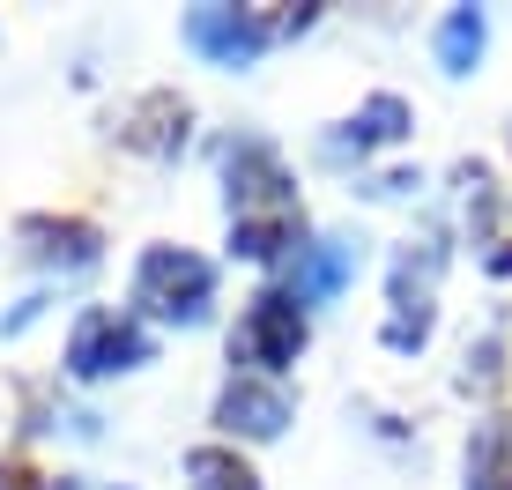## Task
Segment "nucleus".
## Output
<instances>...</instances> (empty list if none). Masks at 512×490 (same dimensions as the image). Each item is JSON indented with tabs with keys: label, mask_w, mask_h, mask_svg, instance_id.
<instances>
[{
	"label": "nucleus",
	"mask_w": 512,
	"mask_h": 490,
	"mask_svg": "<svg viewBox=\"0 0 512 490\" xmlns=\"http://www.w3.org/2000/svg\"><path fill=\"white\" fill-rule=\"evenodd\" d=\"M208 290H216V268H208L201 253H179V245L141 253L134 305H149L156 320H201V312H208Z\"/></svg>",
	"instance_id": "obj_1"
},
{
	"label": "nucleus",
	"mask_w": 512,
	"mask_h": 490,
	"mask_svg": "<svg viewBox=\"0 0 512 490\" xmlns=\"http://www.w3.org/2000/svg\"><path fill=\"white\" fill-rule=\"evenodd\" d=\"M290 23H305V8H297V15H253V8H193V15H186V45H193V52H208L216 67H245L260 45L275 38V30H290Z\"/></svg>",
	"instance_id": "obj_2"
},
{
	"label": "nucleus",
	"mask_w": 512,
	"mask_h": 490,
	"mask_svg": "<svg viewBox=\"0 0 512 490\" xmlns=\"http://www.w3.org/2000/svg\"><path fill=\"white\" fill-rule=\"evenodd\" d=\"M231 349H238L245 364H260V372L297 364V349H305V312H297V297H290V290L253 297V305H245V320H238V335H231Z\"/></svg>",
	"instance_id": "obj_3"
},
{
	"label": "nucleus",
	"mask_w": 512,
	"mask_h": 490,
	"mask_svg": "<svg viewBox=\"0 0 512 490\" xmlns=\"http://www.w3.org/2000/svg\"><path fill=\"white\" fill-rule=\"evenodd\" d=\"M149 357V335H141L134 320H119V312H82L75 320V342H67V372L75 379H104V372H127V364Z\"/></svg>",
	"instance_id": "obj_4"
},
{
	"label": "nucleus",
	"mask_w": 512,
	"mask_h": 490,
	"mask_svg": "<svg viewBox=\"0 0 512 490\" xmlns=\"http://www.w3.org/2000/svg\"><path fill=\"white\" fill-rule=\"evenodd\" d=\"M231 208H238V223L245 216H297V194L268 142H231Z\"/></svg>",
	"instance_id": "obj_5"
},
{
	"label": "nucleus",
	"mask_w": 512,
	"mask_h": 490,
	"mask_svg": "<svg viewBox=\"0 0 512 490\" xmlns=\"http://www.w3.org/2000/svg\"><path fill=\"white\" fill-rule=\"evenodd\" d=\"M357 275V245L349 238H320V245H297V268H290V297L297 305H327L334 290Z\"/></svg>",
	"instance_id": "obj_6"
},
{
	"label": "nucleus",
	"mask_w": 512,
	"mask_h": 490,
	"mask_svg": "<svg viewBox=\"0 0 512 490\" xmlns=\"http://www.w3.org/2000/svg\"><path fill=\"white\" fill-rule=\"evenodd\" d=\"M223 431H245V439H275L282 424H290V401L282 387H260V379H238L231 394H223Z\"/></svg>",
	"instance_id": "obj_7"
},
{
	"label": "nucleus",
	"mask_w": 512,
	"mask_h": 490,
	"mask_svg": "<svg viewBox=\"0 0 512 490\" xmlns=\"http://www.w3.org/2000/svg\"><path fill=\"white\" fill-rule=\"evenodd\" d=\"M119 134H127L134 149H156V156H164V149H179V134H186V97H171V90L141 97L134 112H127V127H119Z\"/></svg>",
	"instance_id": "obj_8"
},
{
	"label": "nucleus",
	"mask_w": 512,
	"mask_h": 490,
	"mask_svg": "<svg viewBox=\"0 0 512 490\" xmlns=\"http://www.w3.org/2000/svg\"><path fill=\"white\" fill-rule=\"evenodd\" d=\"M23 238L38 245L45 260H67V268H82V260L97 253V231H90V223H52V216H30V223H23Z\"/></svg>",
	"instance_id": "obj_9"
},
{
	"label": "nucleus",
	"mask_w": 512,
	"mask_h": 490,
	"mask_svg": "<svg viewBox=\"0 0 512 490\" xmlns=\"http://www.w3.org/2000/svg\"><path fill=\"white\" fill-rule=\"evenodd\" d=\"M475 52H483V8H453L446 23H438V67H446V75H468Z\"/></svg>",
	"instance_id": "obj_10"
},
{
	"label": "nucleus",
	"mask_w": 512,
	"mask_h": 490,
	"mask_svg": "<svg viewBox=\"0 0 512 490\" xmlns=\"http://www.w3.org/2000/svg\"><path fill=\"white\" fill-rule=\"evenodd\" d=\"M468 490H512V424H490L468 453Z\"/></svg>",
	"instance_id": "obj_11"
},
{
	"label": "nucleus",
	"mask_w": 512,
	"mask_h": 490,
	"mask_svg": "<svg viewBox=\"0 0 512 490\" xmlns=\"http://www.w3.org/2000/svg\"><path fill=\"white\" fill-rule=\"evenodd\" d=\"M186 476H193V490H260V483H253V468H245L238 453H223V446L186 453Z\"/></svg>",
	"instance_id": "obj_12"
},
{
	"label": "nucleus",
	"mask_w": 512,
	"mask_h": 490,
	"mask_svg": "<svg viewBox=\"0 0 512 490\" xmlns=\"http://www.w3.org/2000/svg\"><path fill=\"white\" fill-rule=\"evenodd\" d=\"M290 238H297V216H245V223H231V245L245 260H275Z\"/></svg>",
	"instance_id": "obj_13"
},
{
	"label": "nucleus",
	"mask_w": 512,
	"mask_h": 490,
	"mask_svg": "<svg viewBox=\"0 0 512 490\" xmlns=\"http://www.w3.org/2000/svg\"><path fill=\"white\" fill-rule=\"evenodd\" d=\"M401 127H409V104H401V97H372L357 119H349L342 142H357V149H364V142H394ZM342 142H334V149H342Z\"/></svg>",
	"instance_id": "obj_14"
},
{
	"label": "nucleus",
	"mask_w": 512,
	"mask_h": 490,
	"mask_svg": "<svg viewBox=\"0 0 512 490\" xmlns=\"http://www.w3.org/2000/svg\"><path fill=\"white\" fill-rule=\"evenodd\" d=\"M0 490H67V483H45L38 468H23V461H0Z\"/></svg>",
	"instance_id": "obj_15"
},
{
	"label": "nucleus",
	"mask_w": 512,
	"mask_h": 490,
	"mask_svg": "<svg viewBox=\"0 0 512 490\" xmlns=\"http://www.w3.org/2000/svg\"><path fill=\"white\" fill-rule=\"evenodd\" d=\"M490 268H512V223H505L498 238H490Z\"/></svg>",
	"instance_id": "obj_16"
}]
</instances>
